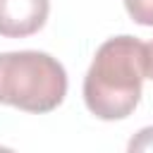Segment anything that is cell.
<instances>
[{
  "label": "cell",
  "mask_w": 153,
  "mask_h": 153,
  "mask_svg": "<svg viewBox=\"0 0 153 153\" xmlns=\"http://www.w3.org/2000/svg\"><path fill=\"white\" fill-rule=\"evenodd\" d=\"M146 79V43L134 36L108 38L84 76V103L98 120H124L139 100Z\"/></svg>",
  "instance_id": "1"
},
{
  "label": "cell",
  "mask_w": 153,
  "mask_h": 153,
  "mask_svg": "<svg viewBox=\"0 0 153 153\" xmlns=\"http://www.w3.org/2000/svg\"><path fill=\"white\" fill-rule=\"evenodd\" d=\"M67 96L62 62L41 50L0 53V103L24 112H50Z\"/></svg>",
  "instance_id": "2"
},
{
  "label": "cell",
  "mask_w": 153,
  "mask_h": 153,
  "mask_svg": "<svg viewBox=\"0 0 153 153\" xmlns=\"http://www.w3.org/2000/svg\"><path fill=\"white\" fill-rule=\"evenodd\" d=\"M48 14L50 0H0V36H33L45 26Z\"/></svg>",
  "instance_id": "3"
},
{
  "label": "cell",
  "mask_w": 153,
  "mask_h": 153,
  "mask_svg": "<svg viewBox=\"0 0 153 153\" xmlns=\"http://www.w3.org/2000/svg\"><path fill=\"white\" fill-rule=\"evenodd\" d=\"M124 10L136 24L153 26V0H124Z\"/></svg>",
  "instance_id": "4"
},
{
  "label": "cell",
  "mask_w": 153,
  "mask_h": 153,
  "mask_svg": "<svg viewBox=\"0 0 153 153\" xmlns=\"http://www.w3.org/2000/svg\"><path fill=\"white\" fill-rule=\"evenodd\" d=\"M127 153H153V124L139 129V131L129 139Z\"/></svg>",
  "instance_id": "5"
},
{
  "label": "cell",
  "mask_w": 153,
  "mask_h": 153,
  "mask_svg": "<svg viewBox=\"0 0 153 153\" xmlns=\"http://www.w3.org/2000/svg\"><path fill=\"white\" fill-rule=\"evenodd\" d=\"M146 79H153V41L146 43Z\"/></svg>",
  "instance_id": "6"
},
{
  "label": "cell",
  "mask_w": 153,
  "mask_h": 153,
  "mask_svg": "<svg viewBox=\"0 0 153 153\" xmlns=\"http://www.w3.org/2000/svg\"><path fill=\"white\" fill-rule=\"evenodd\" d=\"M0 153H17V151H12V148H7V146H0Z\"/></svg>",
  "instance_id": "7"
}]
</instances>
